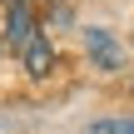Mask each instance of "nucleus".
Here are the masks:
<instances>
[{"instance_id": "obj_1", "label": "nucleus", "mask_w": 134, "mask_h": 134, "mask_svg": "<svg viewBox=\"0 0 134 134\" xmlns=\"http://www.w3.org/2000/svg\"><path fill=\"white\" fill-rule=\"evenodd\" d=\"M5 40H10L20 55H25V45L35 40V15H30V5H25V0H15V5H10V15H5Z\"/></svg>"}, {"instance_id": "obj_2", "label": "nucleus", "mask_w": 134, "mask_h": 134, "mask_svg": "<svg viewBox=\"0 0 134 134\" xmlns=\"http://www.w3.org/2000/svg\"><path fill=\"white\" fill-rule=\"evenodd\" d=\"M85 50H90V60H94L99 70H119V60H124V55H119V45H114V35H109V30H99V25H94V30H85Z\"/></svg>"}, {"instance_id": "obj_3", "label": "nucleus", "mask_w": 134, "mask_h": 134, "mask_svg": "<svg viewBox=\"0 0 134 134\" xmlns=\"http://www.w3.org/2000/svg\"><path fill=\"white\" fill-rule=\"evenodd\" d=\"M50 60H55V55H50V40L35 35V40L25 45V70H30L35 80H45V75H50Z\"/></svg>"}, {"instance_id": "obj_4", "label": "nucleus", "mask_w": 134, "mask_h": 134, "mask_svg": "<svg viewBox=\"0 0 134 134\" xmlns=\"http://www.w3.org/2000/svg\"><path fill=\"white\" fill-rule=\"evenodd\" d=\"M90 134H134V119H94Z\"/></svg>"}, {"instance_id": "obj_5", "label": "nucleus", "mask_w": 134, "mask_h": 134, "mask_svg": "<svg viewBox=\"0 0 134 134\" xmlns=\"http://www.w3.org/2000/svg\"><path fill=\"white\" fill-rule=\"evenodd\" d=\"M10 5H15V0H10Z\"/></svg>"}]
</instances>
